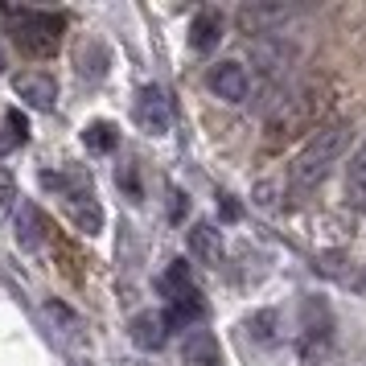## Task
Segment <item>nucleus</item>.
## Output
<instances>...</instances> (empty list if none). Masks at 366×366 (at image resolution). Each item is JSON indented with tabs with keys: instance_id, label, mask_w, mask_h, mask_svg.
Instances as JSON below:
<instances>
[{
	"instance_id": "423d86ee",
	"label": "nucleus",
	"mask_w": 366,
	"mask_h": 366,
	"mask_svg": "<svg viewBox=\"0 0 366 366\" xmlns=\"http://www.w3.org/2000/svg\"><path fill=\"white\" fill-rule=\"evenodd\" d=\"M206 86H210V95L222 103H231V107H239V103L251 99V70L243 66V62H234V58H222V62H214V66L206 70Z\"/></svg>"
},
{
	"instance_id": "a211bd4d",
	"label": "nucleus",
	"mask_w": 366,
	"mask_h": 366,
	"mask_svg": "<svg viewBox=\"0 0 366 366\" xmlns=\"http://www.w3.org/2000/svg\"><path fill=\"white\" fill-rule=\"evenodd\" d=\"M4 66H9V54H4V41H0V74H4Z\"/></svg>"
},
{
	"instance_id": "0eeeda50",
	"label": "nucleus",
	"mask_w": 366,
	"mask_h": 366,
	"mask_svg": "<svg viewBox=\"0 0 366 366\" xmlns=\"http://www.w3.org/2000/svg\"><path fill=\"white\" fill-rule=\"evenodd\" d=\"M132 119L140 124V132L149 136H165L173 128V107H169V95L157 83H144L132 99Z\"/></svg>"
},
{
	"instance_id": "1a4fd4ad",
	"label": "nucleus",
	"mask_w": 366,
	"mask_h": 366,
	"mask_svg": "<svg viewBox=\"0 0 366 366\" xmlns=\"http://www.w3.org/2000/svg\"><path fill=\"white\" fill-rule=\"evenodd\" d=\"M128 333H132V342L140 350H161L169 342V317L165 309H144V313L132 317V325H128Z\"/></svg>"
},
{
	"instance_id": "9d476101",
	"label": "nucleus",
	"mask_w": 366,
	"mask_h": 366,
	"mask_svg": "<svg viewBox=\"0 0 366 366\" xmlns=\"http://www.w3.org/2000/svg\"><path fill=\"white\" fill-rule=\"evenodd\" d=\"M222 34H227V17L218 9H198L194 21H189V50H198V54L214 50L222 41Z\"/></svg>"
},
{
	"instance_id": "f8f14e48",
	"label": "nucleus",
	"mask_w": 366,
	"mask_h": 366,
	"mask_svg": "<svg viewBox=\"0 0 366 366\" xmlns=\"http://www.w3.org/2000/svg\"><path fill=\"white\" fill-rule=\"evenodd\" d=\"M17 239L21 247H41V239H46V218H41V210H37L34 202H25V206H17Z\"/></svg>"
},
{
	"instance_id": "f3484780",
	"label": "nucleus",
	"mask_w": 366,
	"mask_h": 366,
	"mask_svg": "<svg viewBox=\"0 0 366 366\" xmlns=\"http://www.w3.org/2000/svg\"><path fill=\"white\" fill-rule=\"evenodd\" d=\"M13 144H17V140H13V136H0V157H4V152L13 149Z\"/></svg>"
},
{
	"instance_id": "ddd939ff",
	"label": "nucleus",
	"mask_w": 366,
	"mask_h": 366,
	"mask_svg": "<svg viewBox=\"0 0 366 366\" xmlns=\"http://www.w3.org/2000/svg\"><path fill=\"white\" fill-rule=\"evenodd\" d=\"M185 358H189L194 366H222L218 342L206 330H189V337H185Z\"/></svg>"
},
{
	"instance_id": "9b49d317",
	"label": "nucleus",
	"mask_w": 366,
	"mask_h": 366,
	"mask_svg": "<svg viewBox=\"0 0 366 366\" xmlns=\"http://www.w3.org/2000/svg\"><path fill=\"white\" fill-rule=\"evenodd\" d=\"M185 247H189V255L206 267L222 264V234L214 231V222H194L189 234H185Z\"/></svg>"
},
{
	"instance_id": "7ed1b4c3",
	"label": "nucleus",
	"mask_w": 366,
	"mask_h": 366,
	"mask_svg": "<svg viewBox=\"0 0 366 366\" xmlns=\"http://www.w3.org/2000/svg\"><path fill=\"white\" fill-rule=\"evenodd\" d=\"M4 17H13V41L29 58H50V54H58L62 29H66L62 13H46V9H4Z\"/></svg>"
},
{
	"instance_id": "39448f33",
	"label": "nucleus",
	"mask_w": 366,
	"mask_h": 366,
	"mask_svg": "<svg viewBox=\"0 0 366 366\" xmlns=\"http://www.w3.org/2000/svg\"><path fill=\"white\" fill-rule=\"evenodd\" d=\"M297 4H272V0H247V4H239L234 9V25L243 29V34H259V37H272L280 34L288 21H297Z\"/></svg>"
},
{
	"instance_id": "4468645a",
	"label": "nucleus",
	"mask_w": 366,
	"mask_h": 366,
	"mask_svg": "<svg viewBox=\"0 0 366 366\" xmlns=\"http://www.w3.org/2000/svg\"><path fill=\"white\" fill-rule=\"evenodd\" d=\"M116 128H112V124H107V119H99V124H86V132H83V144L91 152H112L116 149Z\"/></svg>"
},
{
	"instance_id": "f03ea898",
	"label": "nucleus",
	"mask_w": 366,
	"mask_h": 366,
	"mask_svg": "<svg viewBox=\"0 0 366 366\" xmlns=\"http://www.w3.org/2000/svg\"><path fill=\"white\" fill-rule=\"evenodd\" d=\"M321 112H325V86L321 83H300L292 91H284L267 107V149H280L300 132L325 128L330 119H321Z\"/></svg>"
},
{
	"instance_id": "6e6552de",
	"label": "nucleus",
	"mask_w": 366,
	"mask_h": 366,
	"mask_svg": "<svg viewBox=\"0 0 366 366\" xmlns=\"http://www.w3.org/2000/svg\"><path fill=\"white\" fill-rule=\"evenodd\" d=\"M13 91L34 112H50L54 103H58V83H54L46 70H21L17 79H13Z\"/></svg>"
},
{
	"instance_id": "f257e3e1",
	"label": "nucleus",
	"mask_w": 366,
	"mask_h": 366,
	"mask_svg": "<svg viewBox=\"0 0 366 366\" xmlns=\"http://www.w3.org/2000/svg\"><path fill=\"white\" fill-rule=\"evenodd\" d=\"M350 144H354V119H330L325 128H317L288 165V198H309L337 169Z\"/></svg>"
},
{
	"instance_id": "20e7f679",
	"label": "nucleus",
	"mask_w": 366,
	"mask_h": 366,
	"mask_svg": "<svg viewBox=\"0 0 366 366\" xmlns=\"http://www.w3.org/2000/svg\"><path fill=\"white\" fill-rule=\"evenodd\" d=\"M46 182L62 189V198H66V218L79 227V231H83V234H99V231H103V210H99V202H95V194L86 189L83 177H70V173H50Z\"/></svg>"
},
{
	"instance_id": "2eb2a0df",
	"label": "nucleus",
	"mask_w": 366,
	"mask_h": 366,
	"mask_svg": "<svg viewBox=\"0 0 366 366\" xmlns=\"http://www.w3.org/2000/svg\"><path fill=\"white\" fill-rule=\"evenodd\" d=\"M350 198L354 202H366V140L358 144V152H354V161H350Z\"/></svg>"
},
{
	"instance_id": "dca6fc26",
	"label": "nucleus",
	"mask_w": 366,
	"mask_h": 366,
	"mask_svg": "<svg viewBox=\"0 0 366 366\" xmlns=\"http://www.w3.org/2000/svg\"><path fill=\"white\" fill-rule=\"evenodd\" d=\"M13 198H17V182H13V173H4V169H0V210H9Z\"/></svg>"
}]
</instances>
